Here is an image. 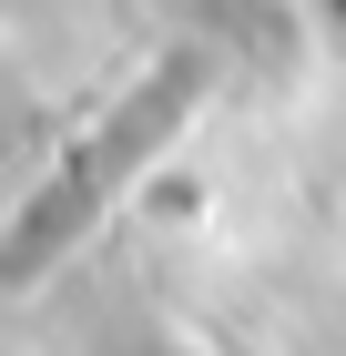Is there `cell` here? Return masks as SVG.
I'll return each instance as SVG.
<instances>
[{"mask_svg":"<svg viewBox=\"0 0 346 356\" xmlns=\"http://www.w3.org/2000/svg\"><path fill=\"white\" fill-rule=\"evenodd\" d=\"M204 92H214V51L204 41H184V51H163L153 72H143L123 102L92 122V133L61 153L41 184H31V204L10 214V234H0V285H21V275H52L61 254L92 234V224L123 204V193L143 184V173L173 153V143L194 133V112H204Z\"/></svg>","mask_w":346,"mask_h":356,"instance_id":"obj_1","label":"cell"},{"mask_svg":"<svg viewBox=\"0 0 346 356\" xmlns=\"http://www.w3.org/2000/svg\"><path fill=\"white\" fill-rule=\"evenodd\" d=\"M326 21H336V31H346V0H326Z\"/></svg>","mask_w":346,"mask_h":356,"instance_id":"obj_2","label":"cell"}]
</instances>
